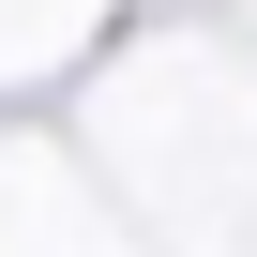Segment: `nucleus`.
Masks as SVG:
<instances>
[]
</instances>
